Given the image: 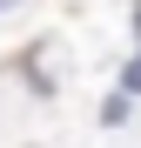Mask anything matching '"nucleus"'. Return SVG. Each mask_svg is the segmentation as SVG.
I'll return each mask as SVG.
<instances>
[{
    "instance_id": "nucleus-1",
    "label": "nucleus",
    "mask_w": 141,
    "mask_h": 148,
    "mask_svg": "<svg viewBox=\"0 0 141 148\" xmlns=\"http://www.w3.org/2000/svg\"><path fill=\"white\" fill-rule=\"evenodd\" d=\"M128 88H141V61H134V74H128Z\"/></svg>"
}]
</instances>
